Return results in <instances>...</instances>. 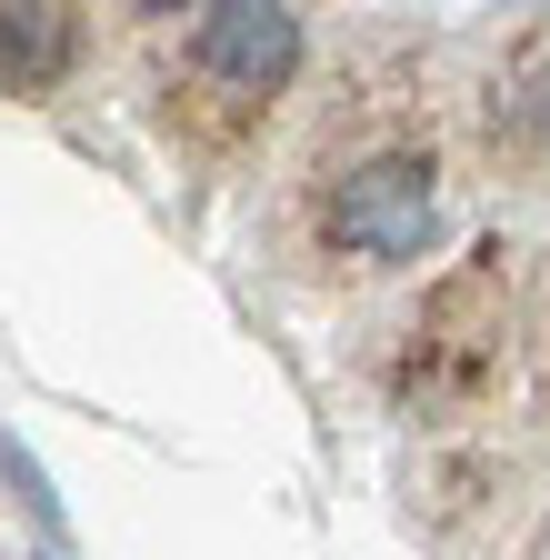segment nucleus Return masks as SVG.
Wrapping results in <instances>:
<instances>
[{"label": "nucleus", "instance_id": "obj_3", "mask_svg": "<svg viewBox=\"0 0 550 560\" xmlns=\"http://www.w3.org/2000/svg\"><path fill=\"white\" fill-rule=\"evenodd\" d=\"M60 50H71V21L60 11H0V70L11 81H50Z\"/></svg>", "mask_w": 550, "mask_h": 560}, {"label": "nucleus", "instance_id": "obj_1", "mask_svg": "<svg viewBox=\"0 0 550 560\" xmlns=\"http://www.w3.org/2000/svg\"><path fill=\"white\" fill-rule=\"evenodd\" d=\"M330 231L351 250H371V260H421V241H431V171L421 161H371L351 190H340Z\"/></svg>", "mask_w": 550, "mask_h": 560}, {"label": "nucleus", "instance_id": "obj_2", "mask_svg": "<svg viewBox=\"0 0 550 560\" xmlns=\"http://www.w3.org/2000/svg\"><path fill=\"white\" fill-rule=\"evenodd\" d=\"M291 50H301V21L291 11H200V70H221L231 91H270L291 70Z\"/></svg>", "mask_w": 550, "mask_h": 560}]
</instances>
